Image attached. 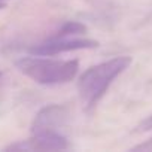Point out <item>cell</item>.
<instances>
[{
	"mask_svg": "<svg viewBox=\"0 0 152 152\" xmlns=\"http://www.w3.org/2000/svg\"><path fill=\"white\" fill-rule=\"evenodd\" d=\"M133 151H152V137L149 140H146L145 143H142L139 146H134Z\"/></svg>",
	"mask_w": 152,
	"mask_h": 152,
	"instance_id": "8",
	"label": "cell"
},
{
	"mask_svg": "<svg viewBox=\"0 0 152 152\" xmlns=\"http://www.w3.org/2000/svg\"><path fill=\"white\" fill-rule=\"evenodd\" d=\"M5 6H6V3H2V2H0V9H3Z\"/></svg>",
	"mask_w": 152,
	"mask_h": 152,
	"instance_id": "9",
	"label": "cell"
},
{
	"mask_svg": "<svg viewBox=\"0 0 152 152\" xmlns=\"http://www.w3.org/2000/svg\"><path fill=\"white\" fill-rule=\"evenodd\" d=\"M69 118V109L63 104H48L42 107L31 124V133L42 131H58V127H63Z\"/></svg>",
	"mask_w": 152,
	"mask_h": 152,
	"instance_id": "5",
	"label": "cell"
},
{
	"mask_svg": "<svg viewBox=\"0 0 152 152\" xmlns=\"http://www.w3.org/2000/svg\"><path fill=\"white\" fill-rule=\"evenodd\" d=\"M99 42L93 39H48L43 43H39L30 49L31 55L37 57H51L61 52L69 51H79V49H94L99 48Z\"/></svg>",
	"mask_w": 152,
	"mask_h": 152,
	"instance_id": "4",
	"label": "cell"
},
{
	"mask_svg": "<svg viewBox=\"0 0 152 152\" xmlns=\"http://www.w3.org/2000/svg\"><path fill=\"white\" fill-rule=\"evenodd\" d=\"M149 130H152V115L148 116V118H145V119L136 127V131H137V133H143V131H149Z\"/></svg>",
	"mask_w": 152,
	"mask_h": 152,
	"instance_id": "7",
	"label": "cell"
},
{
	"mask_svg": "<svg viewBox=\"0 0 152 152\" xmlns=\"http://www.w3.org/2000/svg\"><path fill=\"white\" fill-rule=\"evenodd\" d=\"M87 31V27L79 23V21H67L66 24H63L60 27V30L51 37V39H67L72 36H78Z\"/></svg>",
	"mask_w": 152,
	"mask_h": 152,
	"instance_id": "6",
	"label": "cell"
},
{
	"mask_svg": "<svg viewBox=\"0 0 152 152\" xmlns=\"http://www.w3.org/2000/svg\"><path fill=\"white\" fill-rule=\"evenodd\" d=\"M0 2H2V3H6V2H8V0H0Z\"/></svg>",
	"mask_w": 152,
	"mask_h": 152,
	"instance_id": "10",
	"label": "cell"
},
{
	"mask_svg": "<svg viewBox=\"0 0 152 152\" xmlns=\"http://www.w3.org/2000/svg\"><path fill=\"white\" fill-rule=\"evenodd\" d=\"M131 61V57L127 55L115 57L84 72L78 81V93L85 110H93L97 106V103L107 93L110 84L124 70L128 69Z\"/></svg>",
	"mask_w": 152,
	"mask_h": 152,
	"instance_id": "1",
	"label": "cell"
},
{
	"mask_svg": "<svg viewBox=\"0 0 152 152\" xmlns=\"http://www.w3.org/2000/svg\"><path fill=\"white\" fill-rule=\"evenodd\" d=\"M17 67L21 73L28 76L37 84L42 85H57L67 84L78 75L79 63L78 60H51L36 57H24L18 60Z\"/></svg>",
	"mask_w": 152,
	"mask_h": 152,
	"instance_id": "2",
	"label": "cell"
},
{
	"mask_svg": "<svg viewBox=\"0 0 152 152\" xmlns=\"http://www.w3.org/2000/svg\"><path fill=\"white\" fill-rule=\"evenodd\" d=\"M0 78H2V72H0Z\"/></svg>",
	"mask_w": 152,
	"mask_h": 152,
	"instance_id": "11",
	"label": "cell"
},
{
	"mask_svg": "<svg viewBox=\"0 0 152 152\" xmlns=\"http://www.w3.org/2000/svg\"><path fill=\"white\" fill-rule=\"evenodd\" d=\"M69 148L67 139L60 131L33 133V137L5 148V151H63Z\"/></svg>",
	"mask_w": 152,
	"mask_h": 152,
	"instance_id": "3",
	"label": "cell"
}]
</instances>
